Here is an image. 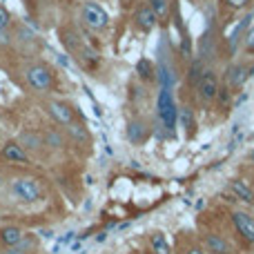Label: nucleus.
I'll list each match as a JSON object with an SVG mask.
<instances>
[{
	"label": "nucleus",
	"mask_w": 254,
	"mask_h": 254,
	"mask_svg": "<svg viewBox=\"0 0 254 254\" xmlns=\"http://www.w3.org/2000/svg\"><path fill=\"white\" fill-rule=\"evenodd\" d=\"M156 116H158V121L163 123V129H165L167 134L174 136L176 121H179V107H176L174 94H172L170 85H161V89H158V96H156Z\"/></svg>",
	"instance_id": "nucleus-1"
},
{
	"label": "nucleus",
	"mask_w": 254,
	"mask_h": 254,
	"mask_svg": "<svg viewBox=\"0 0 254 254\" xmlns=\"http://www.w3.org/2000/svg\"><path fill=\"white\" fill-rule=\"evenodd\" d=\"M9 192L20 203H36L43 198L45 190L40 185V181L34 179V176H18V179H13L9 183Z\"/></svg>",
	"instance_id": "nucleus-2"
},
{
	"label": "nucleus",
	"mask_w": 254,
	"mask_h": 254,
	"mask_svg": "<svg viewBox=\"0 0 254 254\" xmlns=\"http://www.w3.org/2000/svg\"><path fill=\"white\" fill-rule=\"evenodd\" d=\"M25 78H27V85L38 94H49L54 89V85H56V74L45 63H36V65L27 67Z\"/></svg>",
	"instance_id": "nucleus-3"
},
{
	"label": "nucleus",
	"mask_w": 254,
	"mask_h": 254,
	"mask_svg": "<svg viewBox=\"0 0 254 254\" xmlns=\"http://www.w3.org/2000/svg\"><path fill=\"white\" fill-rule=\"evenodd\" d=\"M219 78H216V74L212 69H207L205 74H203V78L198 80L196 85V98L198 103H201L205 110H210L212 105H214L216 101V94H219Z\"/></svg>",
	"instance_id": "nucleus-4"
},
{
	"label": "nucleus",
	"mask_w": 254,
	"mask_h": 254,
	"mask_svg": "<svg viewBox=\"0 0 254 254\" xmlns=\"http://www.w3.org/2000/svg\"><path fill=\"white\" fill-rule=\"evenodd\" d=\"M80 16H83L85 25H87L89 29H94V31H101V29H105V27L110 25V16H107V11L98 2H92V0L83 4Z\"/></svg>",
	"instance_id": "nucleus-5"
},
{
	"label": "nucleus",
	"mask_w": 254,
	"mask_h": 254,
	"mask_svg": "<svg viewBox=\"0 0 254 254\" xmlns=\"http://www.w3.org/2000/svg\"><path fill=\"white\" fill-rule=\"evenodd\" d=\"M232 225H234V232L243 239V243L248 246H254V216H250L248 212L237 210L232 212Z\"/></svg>",
	"instance_id": "nucleus-6"
},
{
	"label": "nucleus",
	"mask_w": 254,
	"mask_h": 254,
	"mask_svg": "<svg viewBox=\"0 0 254 254\" xmlns=\"http://www.w3.org/2000/svg\"><path fill=\"white\" fill-rule=\"evenodd\" d=\"M201 246L207 254H237L234 246L225 237L216 232H203L201 234Z\"/></svg>",
	"instance_id": "nucleus-7"
},
{
	"label": "nucleus",
	"mask_w": 254,
	"mask_h": 254,
	"mask_svg": "<svg viewBox=\"0 0 254 254\" xmlns=\"http://www.w3.org/2000/svg\"><path fill=\"white\" fill-rule=\"evenodd\" d=\"M45 110H47V114L52 116L58 125L67 127V125H71L76 121L74 107H71L69 103H65V101H47L45 103Z\"/></svg>",
	"instance_id": "nucleus-8"
},
{
	"label": "nucleus",
	"mask_w": 254,
	"mask_h": 254,
	"mask_svg": "<svg viewBox=\"0 0 254 254\" xmlns=\"http://www.w3.org/2000/svg\"><path fill=\"white\" fill-rule=\"evenodd\" d=\"M134 25L138 27L140 31L147 34V31H152L154 27L158 25V16L154 13V9L149 7V4H140V7L134 11Z\"/></svg>",
	"instance_id": "nucleus-9"
},
{
	"label": "nucleus",
	"mask_w": 254,
	"mask_h": 254,
	"mask_svg": "<svg viewBox=\"0 0 254 254\" xmlns=\"http://www.w3.org/2000/svg\"><path fill=\"white\" fill-rule=\"evenodd\" d=\"M248 76H250V69H248L243 63H234V65L228 69V74H225L223 85H228L232 92H234V89H241L243 83L248 80Z\"/></svg>",
	"instance_id": "nucleus-10"
},
{
	"label": "nucleus",
	"mask_w": 254,
	"mask_h": 254,
	"mask_svg": "<svg viewBox=\"0 0 254 254\" xmlns=\"http://www.w3.org/2000/svg\"><path fill=\"white\" fill-rule=\"evenodd\" d=\"M230 192H232V196L237 198V201H241V203H246V205L254 207V190L246 183V181L232 179L230 181Z\"/></svg>",
	"instance_id": "nucleus-11"
},
{
	"label": "nucleus",
	"mask_w": 254,
	"mask_h": 254,
	"mask_svg": "<svg viewBox=\"0 0 254 254\" xmlns=\"http://www.w3.org/2000/svg\"><path fill=\"white\" fill-rule=\"evenodd\" d=\"M2 158L9 163H29V154L25 152V147H22L18 140H9L7 145L2 147Z\"/></svg>",
	"instance_id": "nucleus-12"
},
{
	"label": "nucleus",
	"mask_w": 254,
	"mask_h": 254,
	"mask_svg": "<svg viewBox=\"0 0 254 254\" xmlns=\"http://www.w3.org/2000/svg\"><path fill=\"white\" fill-rule=\"evenodd\" d=\"M149 127L145 121H140V119H136V121H131L129 125H127V138H129V143H134V145H140V143H145L147 140V136H149Z\"/></svg>",
	"instance_id": "nucleus-13"
},
{
	"label": "nucleus",
	"mask_w": 254,
	"mask_h": 254,
	"mask_svg": "<svg viewBox=\"0 0 254 254\" xmlns=\"http://www.w3.org/2000/svg\"><path fill=\"white\" fill-rule=\"evenodd\" d=\"M61 43H63V47H65L69 54H74V56L85 47L83 38H80L74 29H63L61 31Z\"/></svg>",
	"instance_id": "nucleus-14"
},
{
	"label": "nucleus",
	"mask_w": 254,
	"mask_h": 254,
	"mask_svg": "<svg viewBox=\"0 0 254 254\" xmlns=\"http://www.w3.org/2000/svg\"><path fill=\"white\" fill-rule=\"evenodd\" d=\"M22 237H25L22 230L16 228V225H7V228L0 230V243H2L4 248H11V246H16V243H20Z\"/></svg>",
	"instance_id": "nucleus-15"
},
{
	"label": "nucleus",
	"mask_w": 254,
	"mask_h": 254,
	"mask_svg": "<svg viewBox=\"0 0 254 254\" xmlns=\"http://www.w3.org/2000/svg\"><path fill=\"white\" fill-rule=\"evenodd\" d=\"M149 246H152V252L154 254H172V246L167 243L165 234L158 232V230L149 232Z\"/></svg>",
	"instance_id": "nucleus-16"
},
{
	"label": "nucleus",
	"mask_w": 254,
	"mask_h": 254,
	"mask_svg": "<svg viewBox=\"0 0 254 254\" xmlns=\"http://www.w3.org/2000/svg\"><path fill=\"white\" fill-rule=\"evenodd\" d=\"M67 134H69L71 140H76L78 145H89V131L87 127H85L83 123H78V121H74L71 125H67Z\"/></svg>",
	"instance_id": "nucleus-17"
},
{
	"label": "nucleus",
	"mask_w": 254,
	"mask_h": 254,
	"mask_svg": "<svg viewBox=\"0 0 254 254\" xmlns=\"http://www.w3.org/2000/svg\"><path fill=\"white\" fill-rule=\"evenodd\" d=\"M36 248V237L34 234H29V237H22L20 243H16V246L7 248L4 254H31V250Z\"/></svg>",
	"instance_id": "nucleus-18"
},
{
	"label": "nucleus",
	"mask_w": 254,
	"mask_h": 254,
	"mask_svg": "<svg viewBox=\"0 0 254 254\" xmlns=\"http://www.w3.org/2000/svg\"><path fill=\"white\" fill-rule=\"evenodd\" d=\"M20 145L22 147H29L34 149V152H38V149L45 147V138L38 134H34V131H25V134L20 136Z\"/></svg>",
	"instance_id": "nucleus-19"
},
{
	"label": "nucleus",
	"mask_w": 254,
	"mask_h": 254,
	"mask_svg": "<svg viewBox=\"0 0 254 254\" xmlns=\"http://www.w3.org/2000/svg\"><path fill=\"white\" fill-rule=\"evenodd\" d=\"M250 20H252V13H250V16H246V18H243V22H239V25H237V29H234V31H232V36H230V52H232V54L237 52L239 43H241V34L248 29V25H250Z\"/></svg>",
	"instance_id": "nucleus-20"
},
{
	"label": "nucleus",
	"mask_w": 254,
	"mask_h": 254,
	"mask_svg": "<svg viewBox=\"0 0 254 254\" xmlns=\"http://www.w3.org/2000/svg\"><path fill=\"white\" fill-rule=\"evenodd\" d=\"M232 89L228 87V85H221L219 87V94H216V105H219V110L221 112H228L230 110V105H232Z\"/></svg>",
	"instance_id": "nucleus-21"
},
{
	"label": "nucleus",
	"mask_w": 254,
	"mask_h": 254,
	"mask_svg": "<svg viewBox=\"0 0 254 254\" xmlns=\"http://www.w3.org/2000/svg\"><path fill=\"white\" fill-rule=\"evenodd\" d=\"M147 4L154 9V13L158 16V22H165L170 16V0H147Z\"/></svg>",
	"instance_id": "nucleus-22"
},
{
	"label": "nucleus",
	"mask_w": 254,
	"mask_h": 254,
	"mask_svg": "<svg viewBox=\"0 0 254 254\" xmlns=\"http://www.w3.org/2000/svg\"><path fill=\"white\" fill-rule=\"evenodd\" d=\"M179 254H207L203 250L201 241L196 239H181V252Z\"/></svg>",
	"instance_id": "nucleus-23"
},
{
	"label": "nucleus",
	"mask_w": 254,
	"mask_h": 254,
	"mask_svg": "<svg viewBox=\"0 0 254 254\" xmlns=\"http://www.w3.org/2000/svg\"><path fill=\"white\" fill-rule=\"evenodd\" d=\"M205 71H207V69L203 67V63H201V61H194V63H192V67H190V71H188V83L196 87L198 80L203 78V74H205Z\"/></svg>",
	"instance_id": "nucleus-24"
},
{
	"label": "nucleus",
	"mask_w": 254,
	"mask_h": 254,
	"mask_svg": "<svg viewBox=\"0 0 254 254\" xmlns=\"http://www.w3.org/2000/svg\"><path fill=\"white\" fill-rule=\"evenodd\" d=\"M45 138V147H52V149H61L63 145H65V140H63V136H61V131H56V129H52V131H47V134L43 136Z\"/></svg>",
	"instance_id": "nucleus-25"
},
{
	"label": "nucleus",
	"mask_w": 254,
	"mask_h": 254,
	"mask_svg": "<svg viewBox=\"0 0 254 254\" xmlns=\"http://www.w3.org/2000/svg\"><path fill=\"white\" fill-rule=\"evenodd\" d=\"M136 74H138L143 80H149L154 74V65L147 61V58H140V61L136 63Z\"/></svg>",
	"instance_id": "nucleus-26"
},
{
	"label": "nucleus",
	"mask_w": 254,
	"mask_h": 254,
	"mask_svg": "<svg viewBox=\"0 0 254 254\" xmlns=\"http://www.w3.org/2000/svg\"><path fill=\"white\" fill-rule=\"evenodd\" d=\"M179 114H181V121H183V127L188 129V134H192L194 119H192V112H190V107H183V110H179Z\"/></svg>",
	"instance_id": "nucleus-27"
},
{
	"label": "nucleus",
	"mask_w": 254,
	"mask_h": 254,
	"mask_svg": "<svg viewBox=\"0 0 254 254\" xmlns=\"http://www.w3.org/2000/svg\"><path fill=\"white\" fill-rule=\"evenodd\" d=\"M243 52H246V54H254V27L250 29V34L243 38Z\"/></svg>",
	"instance_id": "nucleus-28"
},
{
	"label": "nucleus",
	"mask_w": 254,
	"mask_h": 254,
	"mask_svg": "<svg viewBox=\"0 0 254 254\" xmlns=\"http://www.w3.org/2000/svg\"><path fill=\"white\" fill-rule=\"evenodd\" d=\"M9 22H11V16H9V11L0 4V31H4L9 27Z\"/></svg>",
	"instance_id": "nucleus-29"
},
{
	"label": "nucleus",
	"mask_w": 254,
	"mask_h": 254,
	"mask_svg": "<svg viewBox=\"0 0 254 254\" xmlns=\"http://www.w3.org/2000/svg\"><path fill=\"white\" fill-rule=\"evenodd\" d=\"M225 4H228V9H232V11H237V9H243L250 0H223Z\"/></svg>",
	"instance_id": "nucleus-30"
},
{
	"label": "nucleus",
	"mask_w": 254,
	"mask_h": 254,
	"mask_svg": "<svg viewBox=\"0 0 254 254\" xmlns=\"http://www.w3.org/2000/svg\"><path fill=\"white\" fill-rule=\"evenodd\" d=\"M136 0H123V7H129V4H134Z\"/></svg>",
	"instance_id": "nucleus-31"
},
{
	"label": "nucleus",
	"mask_w": 254,
	"mask_h": 254,
	"mask_svg": "<svg viewBox=\"0 0 254 254\" xmlns=\"http://www.w3.org/2000/svg\"><path fill=\"white\" fill-rule=\"evenodd\" d=\"M248 158H250V163H252V165H254V149H252V152H250V156H248Z\"/></svg>",
	"instance_id": "nucleus-32"
}]
</instances>
